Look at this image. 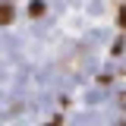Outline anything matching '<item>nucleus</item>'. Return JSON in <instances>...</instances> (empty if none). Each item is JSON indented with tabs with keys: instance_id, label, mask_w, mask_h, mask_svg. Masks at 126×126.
<instances>
[{
	"instance_id": "1",
	"label": "nucleus",
	"mask_w": 126,
	"mask_h": 126,
	"mask_svg": "<svg viewBox=\"0 0 126 126\" xmlns=\"http://www.w3.org/2000/svg\"><path fill=\"white\" fill-rule=\"evenodd\" d=\"M120 25L126 29V0H123V6H120Z\"/></svg>"
}]
</instances>
